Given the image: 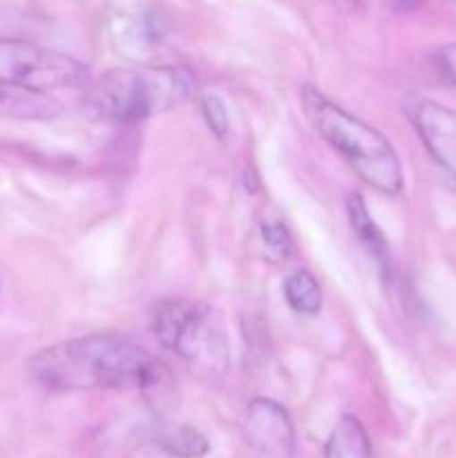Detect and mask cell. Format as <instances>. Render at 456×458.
Wrapping results in <instances>:
<instances>
[{
	"instance_id": "6da1fadb",
	"label": "cell",
	"mask_w": 456,
	"mask_h": 458,
	"mask_svg": "<svg viewBox=\"0 0 456 458\" xmlns=\"http://www.w3.org/2000/svg\"><path fill=\"white\" fill-rule=\"evenodd\" d=\"M30 371L49 392L141 389L155 407L164 405L173 392L168 367L121 335L94 334L45 347L30 360Z\"/></svg>"
},
{
	"instance_id": "7a4b0ae2",
	"label": "cell",
	"mask_w": 456,
	"mask_h": 458,
	"mask_svg": "<svg viewBox=\"0 0 456 458\" xmlns=\"http://www.w3.org/2000/svg\"><path fill=\"white\" fill-rule=\"evenodd\" d=\"M195 92V76L183 65L114 67L106 72L80 101L94 123L130 125L165 114Z\"/></svg>"
},
{
	"instance_id": "3957f363",
	"label": "cell",
	"mask_w": 456,
	"mask_h": 458,
	"mask_svg": "<svg viewBox=\"0 0 456 458\" xmlns=\"http://www.w3.org/2000/svg\"><path fill=\"white\" fill-rule=\"evenodd\" d=\"M302 107L317 134L356 170L367 186L383 195H398L402 191L401 159L383 132L335 106L313 85L302 89Z\"/></svg>"
},
{
	"instance_id": "277c9868",
	"label": "cell",
	"mask_w": 456,
	"mask_h": 458,
	"mask_svg": "<svg viewBox=\"0 0 456 458\" xmlns=\"http://www.w3.org/2000/svg\"><path fill=\"white\" fill-rule=\"evenodd\" d=\"M152 331L197 374L219 376L226 371L231 360L228 331L217 309L186 300H161L152 311Z\"/></svg>"
},
{
	"instance_id": "5b68a950",
	"label": "cell",
	"mask_w": 456,
	"mask_h": 458,
	"mask_svg": "<svg viewBox=\"0 0 456 458\" xmlns=\"http://www.w3.org/2000/svg\"><path fill=\"white\" fill-rule=\"evenodd\" d=\"M88 81V65L70 54L22 38H0V83L49 92L79 88Z\"/></svg>"
},
{
	"instance_id": "8992f818",
	"label": "cell",
	"mask_w": 456,
	"mask_h": 458,
	"mask_svg": "<svg viewBox=\"0 0 456 458\" xmlns=\"http://www.w3.org/2000/svg\"><path fill=\"white\" fill-rule=\"evenodd\" d=\"M244 438L262 458H295L298 438L293 420L280 403L271 398H253L241 420Z\"/></svg>"
},
{
	"instance_id": "52a82bcc",
	"label": "cell",
	"mask_w": 456,
	"mask_h": 458,
	"mask_svg": "<svg viewBox=\"0 0 456 458\" xmlns=\"http://www.w3.org/2000/svg\"><path fill=\"white\" fill-rule=\"evenodd\" d=\"M405 112L434 161L456 177V112L423 97H411Z\"/></svg>"
},
{
	"instance_id": "ba28073f",
	"label": "cell",
	"mask_w": 456,
	"mask_h": 458,
	"mask_svg": "<svg viewBox=\"0 0 456 458\" xmlns=\"http://www.w3.org/2000/svg\"><path fill=\"white\" fill-rule=\"evenodd\" d=\"M58 114H61V103L49 92L0 83V119L49 121Z\"/></svg>"
},
{
	"instance_id": "9c48e42d",
	"label": "cell",
	"mask_w": 456,
	"mask_h": 458,
	"mask_svg": "<svg viewBox=\"0 0 456 458\" xmlns=\"http://www.w3.org/2000/svg\"><path fill=\"white\" fill-rule=\"evenodd\" d=\"M156 450L173 458H204L210 452V443L199 429L183 423H159L150 434Z\"/></svg>"
},
{
	"instance_id": "30bf717a",
	"label": "cell",
	"mask_w": 456,
	"mask_h": 458,
	"mask_svg": "<svg viewBox=\"0 0 456 458\" xmlns=\"http://www.w3.org/2000/svg\"><path fill=\"white\" fill-rule=\"evenodd\" d=\"M347 215L349 224H351L353 233H356L358 242L367 249V253L378 262V267L383 268V273H389V246L384 240L383 231L378 228V224L371 217L369 208H367V201L360 195H349L347 197Z\"/></svg>"
},
{
	"instance_id": "8fae6325",
	"label": "cell",
	"mask_w": 456,
	"mask_h": 458,
	"mask_svg": "<svg viewBox=\"0 0 456 458\" xmlns=\"http://www.w3.org/2000/svg\"><path fill=\"white\" fill-rule=\"evenodd\" d=\"M325 458H371V441L365 425L351 414H344L329 434Z\"/></svg>"
},
{
	"instance_id": "7c38bea8",
	"label": "cell",
	"mask_w": 456,
	"mask_h": 458,
	"mask_svg": "<svg viewBox=\"0 0 456 458\" xmlns=\"http://www.w3.org/2000/svg\"><path fill=\"white\" fill-rule=\"evenodd\" d=\"M284 298L293 311L302 316H316L322 309V289L316 276L304 268L293 271L284 280Z\"/></svg>"
},
{
	"instance_id": "4fadbf2b",
	"label": "cell",
	"mask_w": 456,
	"mask_h": 458,
	"mask_svg": "<svg viewBox=\"0 0 456 458\" xmlns=\"http://www.w3.org/2000/svg\"><path fill=\"white\" fill-rule=\"evenodd\" d=\"M201 114H204L206 125H208L210 132L215 134L217 139H224L228 134V110H226V103L219 94H206L201 98Z\"/></svg>"
},
{
	"instance_id": "5bb4252c",
	"label": "cell",
	"mask_w": 456,
	"mask_h": 458,
	"mask_svg": "<svg viewBox=\"0 0 456 458\" xmlns=\"http://www.w3.org/2000/svg\"><path fill=\"white\" fill-rule=\"evenodd\" d=\"M262 240L264 244H266V249L282 259H284L286 255L291 253V249H293V237H291L289 228L282 222L262 224Z\"/></svg>"
},
{
	"instance_id": "9a60e30c",
	"label": "cell",
	"mask_w": 456,
	"mask_h": 458,
	"mask_svg": "<svg viewBox=\"0 0 456 458\" xmlns=\"http://www.w3.org/2000/svg\"><path fill=\"white\" fill-rule=\"evenodd\" d=\"M432 63L443 83H447L450 88H456V43L438 47L432 54Z\"/></svg>"
},
{
	"instance_id": "2e32d148",
	"label": "cell",
	"mask_w": 456,
	"mask_h": 458,
	"mask_svg": "<svg viewBox=\"0 0 456 458\" xmlns=\"http://www.w3.org/2000/svg\"><path fill=\"white\" fill-rule=\"evenodd\" d=\"M358 3H360V0H334L335 7H338L340 12H344V13L356 12V9H358Z\"/></svg>"
},
{
	"instance_id": "e0dca14e",
	"label": "cell",
	"mask_w": 456,
	"mask_h": 458,
	"mask_svg": "<svg viewBox=\"0 0 456 458\" xmlns=\"http://www.w3.org/2000/svg\"><path fill=\"white\" fill-rule=\"evenodd\" d=\"M392 3L401 9H414V7H418L420 0H392Z\"/></svg>"
}]
</instances>
